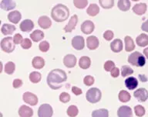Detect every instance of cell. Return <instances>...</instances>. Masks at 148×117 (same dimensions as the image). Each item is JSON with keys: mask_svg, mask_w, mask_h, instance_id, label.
<instances>
[{"mask_svg": "<svg viewBox=\"0 0 148 117\" xmlns=\"http://www.w3.org/2000/svg\"><path fill=\"white\" fill-rule=\"evenodd\" d=\"M67 79V75L64 71L54 69L49 73L47 76V84L53 90H57L62 87V84Z\"/></svg>", "mask_w": 148, "mask_h": 117, "instance_id": "obj_1", "label": "cell"}, {"mask_svg": "<svg viewBox=\"0 0 148 117\" xmlns=\"http://www.w3.org/2000/svg\"><path fill=\"white\" fill-rule=\"evenodd\" d=\"M69 16V9L65 5L62 4H58L53 8L51 12V17L57 23L64 22L68 19Z\"/></svg>", "mask_w": 148, "mask_h": 117, "instance_id": "obj_2", "label": "cell"}, {"mask_svg": "<svg viewBox=\"0 0 148 117\" xmlns=\"http://www.w3.org/2000/svg\"><path fill=\"white\" fill-rule=\"evenodd\" d=\"M128 62L136 67H143L146 63V59L140 52L135 51L128 57Z\"/></svg>", "mask_w": 148, "mask_h": 117, "instance_id": "obj_3", "label": "cell"}, {"mask_svg": "<svg viewBox=\"0 0 148 117\" xmlns=\"http://www.w3.org/2000/svg\"><path fill=\"white\" fill-rule=\"evenodd\" d=\"M101 96V91L97 88H92V89H89L86 94V100L90 103L98 102L100 100Z\"/></svg>", "mask_w": 148, "mask_h": 117, "instance_id": "obj_4", "label": "cell"}, {"mask_svg": "<svg viewBox=\"0 0 148 117\" xmlns=\"http://www.w3.org/2000/svg\"><path fill=\"white\" fill-rule=\"evenodd\" d=\"M1 48L4 52L12 53L15 50V43L10 37L3 38L1 41Z\"/></svg>", "mask_w": 148, "mask_h": 117, "instance_id": "obj_5", "label": "cell"}, {"mask_svg": "<svg viewBox=\"0 0 148 117\" xmlns=\"http://www.w3.org/2000/svg\"><path fill=\"white\" fill-rule=\"evenodd\" d=\"M53 114V108L49 104H42L38 110L39 117H52Z\"/></svg>", "mask_w": 148, "mask_h": 117, "instance_id": "obj_6", "label": "cell"}, {"mask_svg": "<svg viewBox=\"0 0 148 117\" xmlns=\"http://www.w3.org/2000/svg\"><path fill=\"white\" fill-rule=\"evenodd\" d=\"M72 46L74 49L77 51H81L84 48L85 46V40L84 38L81 36H76L72 39Z\"/></svg>", "mask_w": 148, "mask_h": 117, "instance_id": "obj_7", "label": "cell"}, {"mask_svg": "<svg viewBox=\"0 0 148 117\" xmlns=\"http://www.w3.org/2000/svg\"><path fill=\"white\" fill-rule=\"evenodd\" d=\"M23 101L29 105H36L38 102V98L37 96L33 93H31L29 91H26L23 94Z\"/></svg>", "mask_w": 148, "mask_h": 117, "instance_id": "obj_8", "label": "cell"}, {"mask_svg": "<svg viewBox=\"0 0 148 117\" xmlns=\"http://www.w3.org/2000/svg\"><path fill=\"white\" fill-rule=\"evenodd\" d=\"M134 96L139 102H145L148 98V91L144 88L136 89L134 92Z\"/></svg>", "mask_w": 148, "mask_h": 117, "instance_id": "obj_9", "label": "cell"}, {"mask_svg": "<svg viewBox=\"0 0 148 117\" xmlns=\"http://www.w3.org/2000/svg\"><path fill=\"white\" fill-rule=\"evenodd\" d=\"M94 24L90 20H86L81 25V30L85 34H90L94 30Z\"/></svg>", "mask_w": 148, "mask_h": 117, "instance_id": "obj_10", "label": "cell"}, {"mask_svg": "<svg viewBox=\"0 0 148 117\" xmlns=\"http://www.w3.org/2000/svg\"><path fill=\"white\" fill-rule=\"evenodd\" d=\"M118 117H133L131 108L127 105H123L119 108L117 111Z\"/></svg>", "mask_w": 148, "mask_h": 117, "instance_id": "obj_11", "label": "cell"}, {"mask_svg": "<svg viewBox=\"0 0 148 117\" xmlns=\"http://www.w3.org/2000/svg\"><path fill=\"white\" fill-rule=\"evenodd\" d=\"M77 22H78V17L76 15H73V16H72V17L69 19V23L67 24L66 26L64 27L65 32L66 33H70L73 30L75 27H76V24H77Z\"/></svg>", "mask_w": 148, "mask_h": 117, "instance_id": "obj_12", "label": "cell"}, {"mask_svg": "<svg viewBox=\"0 0 148 117\" xmlns=\"http://www.w3.org/2000/svg\"><path fill=\"white\" fill-rule=\"evenodd\" d=\"M63 64L67 68H73L76 64V57L73 54H67L63 58Z\"/></svg>", "mask_w": 148, "mask_h": 117, "instance_id": "obj_13", "label": "cell"}, {"mask_svg": "<svg viewBox=\"0 0 148 117\" xmlns=\"http://www.w3.org/2000/svg\"><path fill=\"white\" fill-rule=\"evenodd\" d=\"M86 45L90 50H95L99 47V42L98 38L95 36H90L88 37L86 39Z\"/></svg>", "mask_w": 148, "mask_h": 117, "instance_id": "obj_14", "label": "cell"}, {"mask_svg": "<svg viewBox=\"0 0 148 117\" xmlns=\"http://www.w3.org/2000/svg\"><path fill=\"white\" fill-rule=\"evenodd\" d=\"M18 115L20 117H32L33 115V110L27 105H21L18 109Z\"/></svg>", "mask_w": 148, "mask_h": 117, "instance_id": "obj_15", "label": "cell"}, {"mask_svg": "<svg viewBox=\"0 0 148 117\" xmlns=\"http://www.w3.org/2000/svg\"><path fill=\"white\" fill-rule=\"evenodd\" d=\"M16 6V3L13 0H2L0 3V7L5 11H10L15 9Z\"/></svg>", "mask_w": 148, "mask_h": 117, "instance_id": "obj_16", "label": "cell"}, {"mask_svg": "<svg viewBox=\"0 0 148 117\" xmlns=\"http://www.w3.org/2000/svg\"><path fill=\"white\" fill-rule=\"evenodd\" d=\"M38 24H39V26L41 28L44 29V30H46V29H49L51 26V25H52V21H51V19L48 17H46V16H42L38 19Z\"/></svg>", "mask_w": 148, "mask_h": 117, "instance_id": "obj_17", "label": "cell"}, {"mask_svg": "<svg viewBox=\"0 0 148 117\" xmlns=\"http://www.w3.org/2000/svg\"><path fill=\"white\" fill-rule=\"evenodd\" d=\"M19 27L21 30L23 32H29L34 27V24L30 19H25L21 23Z\"/></svg>", "mask_w": 148, "mask_h": 117, "instance_id": "obj_18", "label": "cell"}, {"mask_svg": "<svg viewBox=\"0 0 148 117\" xmlns=\"http://www.w3.org/2000/svg\"><path fill=\"white\" fill-rule=\"evenodd\" d=\"M147 9V6L146 3H138L133 7V12L138 16H141L145 13Z\"/></svg>", "mask_w": 148, "mask_h": 117, "instance_id": "obj_19", "label": "cell"}, {"mask_svg": "<svg viewBox=\"0 0 148 117\" xmlns=\"http://www.w3.org/2000/svg\"><path fill=\"white\" fill-rule=\"evenodd\" d=\"M21 18H22V15H21L20 12H18L17 10L16 11H12L10 12L8 15V19L9 21H10L12 24H18V22L20 21Z\"/></svg>", "mask_w": 148, "mask_h": 117, "instance_id": "obj_20", "label": "cell"}, {"mask_svg": "<svg viewBox=\"0 0 148 117\" xmlns=\"http://www.w3.org/2000/svg\"><path fill=\"white\" fill-rule=\"evenodd\" d=\"M110 49L114 53H119L123 50V41L120 39H116L110 44Z\"/></svg>", "mask_w": 148, "mask_h": 117, "instance_id": "obj_21", "label": "cell"}, {"mask_svg": "<svg viewBox=\"0 0 148 117\" xmlns=\"http://www.w3.org/2000/svg\"><path fill=\"white\" fill-rule=\"evenodd\" d=\"M125 85L129 90H134L138 85V81L136 78L130 77L125 80Z\"/></svg>", "mask_w": 148, "mask_h": 117, "instance_id": "obj_22", "label": "cell"}, {"mask_svg": "<svg viewBox=\"0 0 148 117\" xmlns=\"http://www.w3.org/2000/svg\"><path fill=\"white\" fill-rule=\"evenodd\" d=\"M15 30H16V26L12 24H5L2 25L1 28V32L4 35H11Z\"/></svg>", "mask_w": 148, "mask_h": 117, "instance_id": "obj_23", "label": "cell"}, {"mask_svg": "<svg viewBox=\"0 0 148 117\" xmlns=\"http://www.w3.org/2000/svg\"><path fill=\"white\" fill-rule=\"evenodd\" d=\"M136 44L139 47H146L148 45V36L145 33H142L136 37Z\"/></svg>", "mask_w": 148, "mask_h": 117, "instance_id": "obj_24", "label": "cell"}, {"mask_svg": "<svg viewBox=\"0 0 148 117\" xmlns=\"http://www.w3.org/2000/svg\"><path fill=\"white\" fill-rule=\"evenodd\" d=\"M32 67L36 69H41L45 66V61L41 57H35L32 59Z\"/></svg>", "mask_w": 148, "mask_h": 117, "instance_id": "obj_25", "label": "cell"}, {"mask_svg": "<svg viewBox=\"0 0 148 117\" xmlns=\"http://www.w3.org/2000/svg\"><path fill=\"white\" fill-rule=\"evenodd\" d=\"M125 41V50L127 52H130L134 51V48H135V44H134V42L133 39H132L129 36H127L125 37L124 39Z\"/></svg>", "mask_w": 148, "mask_h": 117, "instance_id": "obj_26", "label": "cell"}, {"mask_svg": "<svg viewBox=\"0 0 148 117\" xmlns=\"http://www.w3.org/2000/svg\"><path fill=\"white\" fill-rule=\"evenodd\" d=\"M90 64H91V60L89 57L83 56L80 57L79 61V66L83 69H87L90 68Z\"/></svg>", "mask_w": 148, "mask_h": 117, "instance_id": "obj_27", "label": "cell"}, {"mask_svg": "<svg viewBox=\"0 0 148 117\" xmlns=\"http://www.w3.org/2000/svg\"><path fill=\"white\" fill-rule=\"evenodd\" d=\"M30 37L32 39V41L34 42H39L41 40H42L44 37V33L42 30H34L31 34H30Z\"/></svg>", "mask_w": 148, "mask_h": 117, "instance_id": "obj_28", "label": "cell"}, {"mask_svg": "<svg viewBox=\"0 0 148 117\" xmlns=\"http://www.w3.org/2000/svg\"><path fill=\"white\" fill-rule=\"evenodd\" d=\"M99 12V6L97 5V4H90L89 6V7L86 10V12H87V14L90 17H95V16H97Z\"/></svg>", "mask_w": 148, "mask_h": 117, "instance_id": "obj_29", "label": "cell"}, {"mask_svg": "<svg viewBox=\"0 0 148 117\" xmlns=\"http://www.w3.org/2000/svg\"><path fill=\"white\" fill-rule=\"evenodd\" d=\"M118 8H119V10L123 11V12L128 11L130 8V0H119L118 1Z\"/></svg>", "mask_w": 148, "mask_h": 117, "instance_id": "obj_30", "label": "cell"}, {"mask_svg": "<svg viewBox=\"0 0 148 117\" xmlns=\"http://www.w3.org/2000/svg\"><path fill=\"white\" fill-rule=\"evenodd\" d=\"M92 117H109L108 110L106 109L94 110L92 112Z\"/></svg>", "mask_w": 148, "mask_h": 117, "instance_id": "obj_31", "label": "cell"}, {"mask_svg": "<svg viewBox=\"0 0 148 117\" xmlns=\"http://www.w3.org/2000/svg\"><path fill=\"white\" fill-rule=\"evenodd\" d=\"M118 97H119V100H120V102H129V101L130 100V98H131V96H130L129 92H127V91H125V90L120 91Z\"/></svg>", "mask_w": 148, "mask_h": 117, "instance_id": "obj_32", "label": "cell"}, {"mask_svg": "<svg viewBox=\"0 0 148 117\" xmlns=\"http://www.w3.org/2000/svg\"><path fill=\"white\" fill-rule=\"evenodd\" d=\"M41 74L39 72H37V71H32V72L30 73L29 75V80L30 82H32V83H38L41 81Z\"/></svg>", "mask_w": 148, "mask_h": 117, "instance_id": "obj_33", "label": "cell"}, {"mask_svg": "<svg viewBox=\"0 0 148 117\" xmlns=\"http://www.w3.org/2000/svg\"><path fill=\"white\" fill-rule=\"evenodd\" d=\"M99 5L103 9H111L114 6V0H99Z\"/></svg>", "mask_w": 148, "mask_h": 117, "instance_id": "obj_34", "label": "cell"}, {"mask_svg": "<svg viewBox=\"0 0 148 117\" xmlns=\"http://www.w3.org/2000/svg\"><path fill=\"white\" fill-rule=\"evenodd\" d=\"M15 69H16V65L12 61H9V62L5 64V72L8 74V75L13 74L14 71H15Z\"/></svg>", "mask_w": 148, "mask_h": 117, "instance_id": "obj_35", "label": "cell"}, {"mask_svg": "<svg viewBox=\"0 0 148 117\" xmlns=\"http://www.w3.org/2000/svg\"><path fill=\"white\" fill-rule=\"evenodd\" d=\"M134 73V70L130 66L124 65L121 68V75L123 77H127L132 75Z\"/></svg>", "mask_w": 148, "mask_h": 117, "instance_id": "obj_36", "label": "cell"}, {"mask_svg": "<svg viewBox=\"0 0 148 117\" xmlns=\"http://www.w3.org/2000/svg\"><path fill=\"white\" fill-rule=\"evenodd\" d=\"M67 115L69 117H76L79 113L78 108L76 105H70L67 109Z\"/></svg>", "mask_w": 148, "mask_h": 117, "instance_id": "obj_37", "label": "cell"}, {"mask_svg": "<svg viewBox=\"0 0 148 117\" xmlns=\"http://www.w3.org/2000/svg\"><path fill=\"white\" fill-rule=\"evenodd\" d=\"M73 4L77 9H84L87 6L88 0H73Z\"/></svg>", "mask_w": 148, "mask_h": 117, "instance_id": "obj_38", "label": "cell"}, {"mask_svg": "<svg viewBox=\"0 0 148 117\" xmlns=\"http://www.w3.org/2000/svg\"><path fill=\"white\" fill-rule=\"evenodd\" d=\"M134 112L136 116L139 117H142L145 115V109L142 105H138L134 107Z\"/></svg>", "mask_w": 148, "mask_h": 117, "instance_id": "obj_39", "label": "cell"}, {"mask_svg": "<svg viewBox=\"0 0 148 117\" xmlns=\"http://www.w3.org/2000/svg\"><path fill=\"white\" fill-rule=\"evenodd\" d=\"M39 48L42 52L48 51L49 49V44L47 41H46V40L42 41V42L39 44Z\"/></svg>", "mask_w": 148, "mask_h": 117, "instance_id": "obj_40", "label": "cell"}, {"mask_svg": "<svg viewBox=\"0 0 148 117\" xmlns=\"http://www.w3.org/2000/svg\"><path fill=\"white\" fill-rule=\"evenodd\" d=\"M115 68V64L112 61H107L104 64V69L106 71H111Z\"/></svg>", "mask_w": 148, "mask_h": 117, "instance_id": "obj_41", "label": "cell"}, {"mask_svg": "<svg viewBox=\"0 0 148 117\" xmlns=\"http://www.w3.org/2000/svg\"><path fill=\"white\" fill-rule=\"evenodd\" d=\"M70 100V96L66 92H62L60 95V101L62 103H66Z\"/></svg>", "mask_w": 148, "mask_h": 117, "instance_id": "obj_42", "label": "cell"}, {"mask_svg": "<svg viewBox=\"0 0 148 117\" xmlns=\"http://www.w3.org/2000/svg\"><path fill=\"white\" fill-rule=\"evenodd\" d=\"M21 47H23V49H29L30 47H32V42H31V40L29 39H28V38L23 39V41L21 44Z\"/></svg>", "mask_w": 148, "mask_h": 117, "instance_id": "obj_43", "label": "cell"}, {"mask_svg": "<svg viewBox=\"0 0 148 117\" xmlns=\"http://www.w3.org/2000/svg\"><path fill=\"white\" fill-rule=\"evenodd\" d=\"M83 82L86 86H91L93 83H94V78L90 76V75H87L83 79Z\"/></svg>", "mask_w": 148, "mask_h": 117, "instance_id": "obj_44", "label": "cell"}, {"mask_svg": "<svg viewBox=\"0 0 148 117\" xmlns=\"http://www.w3.org/2000/svg\"><path fill=\"white\" fill-rule=\"evenodd\" d=\"M13 41L15 43V44H22L23 41V37L19 33H16V35L13 37Z\"/></svg>", "mask_w": 148, "mask_h": 117, "instance_id": "obj_45", "label": "cell"}, {"mask_svg": "<svg viewBox=\"0 0 148 117\" xmlns=\"http://www.w3.org/2000/svg\"><path fill=\"white\" fill-rule=\"evenodd\" d=\"M103 38L105 40L110 41L113 38V33L111 30H106L103 33Z\"/></svg>", "mask_w": 148, "mask_h": 117, "instance_id": "obj_46", "label": "cell"}, {"mask_svg": "<svg viewBox=\"0 0 148 117\" xmlns=\"http://www.w3.org/2000/svg\"><path fill=\"white\" fill-rule=\"evenodd\" d=\"M23 85V82L22 80L18 79V78H16L13 81V87L15 89H18L20 88L21 86Z\"/></svg>", "mask_w": 148, "mask_h": 117, "instance_id": "obj_47", "label": "cell"}, {"mask_svg": "<svg viewBox=\"0 0 148 117\" xmlns=\"http://www.w3.org/2000/svg\"><path fill=\"white\" fill-rule=\"evenodd\" d=\"M110 75L113 78H117L119 75H120V70L117 68H114L110 71Z\"/></svg>", "mask_w": 148, "mask_h": 117, "instance_id": "obj_48", "label": "cell"}, {"mask_svg": "<svg viewBox=\"0 0 148 117\" xmlns=\"http://www.w3.org/2000/svg\"><path fill=\"white\" fill-rule=\"evenodd\" d=\"M72 91H73V93L74 95H76V96H79L82 94V90H81L79 88L76 86H73L72 88Z\"/></svg>", "mask_w": 148, "mask_h": 117, "instance_id": "obj_49", "label": "cell"}, {"mask_svg": "<svg viewBox=\"0 0 148 117\" xmlns=\"http://www.w3.org/2000/svg\"><path fill=\"white\" fill-rule=\"evenodd\" d=\"M141 29H142V30L145 31V32H148V19L147 20H146V21L142 24Z\"/></svg>", "mask_w": 148, "mask_h": 117, "instance_id": "obj_50", "label": "cell"}, {"mask_svg": "<svg viewBox=\"0 0 148 117\" xmlns=\"http://www.w3.org/2000/svg\"><path fill=\"white\" fill-rule=\"evenodd\" d=\"M139 78L140 79L141 82H146L147 81V77H146L145 75H139Z\"/></svg>", "mask_w": 148, "mask_h": 117, "instance_id": "obj_51", "label": "cell"}, {"mask_svg": "<svg viewBox=\"0 0 148 117\" xmlns=\"http://www.w3.org/2000/svg\"><path fill=\"white\" fill-rule=\"evenodd\" d=\"M143 54H144L146 57L148 59V47H147V48H145V49L143 50Z\"/></svg>", "mask_w": 148, "mask_h": 117, "instance_id": "obj_52", "label": "cell"}, {"mask_svg": "<svg viewBox=\"0 0 148 117\" xmlns=\"http://www.w3.org/2000/svg\"><path fill=\"white\" fill-rule=\"evenodd\" d=\"M2 63H1V67H2ZM2 68H0V72H2Z\"/></svg>", "mask_w": 148, "mask_h": 117, "instance_id": "obj_53", "label": "cell"}, {"mask_svg": "<svg viewBox=\"0 0 148 117\" xmlns=\"http://www.w3.org/2000/svg\"><path fill=\"white\" fill-rule=\"evenodd\" d=\"M132 1H134V2H136V1H139V0H132Z\"/></svg>", "mask_w": 148, "mask_h": 117, "instance_id": "obj_54", "label": "cell"}]
</instances>
